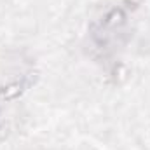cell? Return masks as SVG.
Returning <instances> with one entry per match:
<instances>
[{
	"label": "cell",
	"mask_w": 150,
	"mask_h": 150,
	"mask_svg": "<svg viewBox=\"0 0 150 150\" xmlns=\"http://www.w3.org/2000/svg\"><path fill=\"white\" fill-rule=\"evenodd\" d=\"M126 5H129V7H138L140 4H142V0H122Z\"/></svg>",
	"instance_id": "1"
}]
</instances>
